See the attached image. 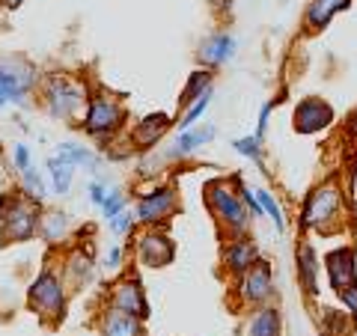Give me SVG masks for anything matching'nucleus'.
Wrapping results in <instances>:
<instances>
[{
  "label": "nucleus",
  "instance_id": "f257e3e1",
  "mask_svg": "<svg viewBox=\"0 0 357 336\" xmlns=\"http://www.w3.org/2000/svg\"><path fill=\"white\" fill-rule=\"evenodd\" d=\"M340 208V188L337 185H325V188H316L304 206V227H321L325 220L333 217V211Z\"/></svg>",
  "mask_w": 357,
  "mask_h": 336
},
{
  "label": "nucleus",
  "instance_id": "f03ea898",
  "mask_svg": "<svg viewBox=\"0 0 357 336\" xmlns=\"http://www.w3.org/2000/svg\"><path fill=\"white\" fill-rule=\"evenodd\" d=\"M30 84H33V72L27 69V66L3 60L0 63V107H3L6 102L21 98L30 89Z\"/></svg>",
  "mask_w": 357,
  "mask_h": 336
},
{
  "label": "nucleus",
  "instance_id": "7ed1b4c3",
  "mask_svg": "<svg viewBox=\"0 0 357 336\" xmlns=\"http://www.w3.org/2000/svg\"><path fill=\"white\" fill-rule=\"evenodd\" d=\"M331 119H333V110L328 102H321V98H307V102H301L295 107V128L301 134L321 131L325 125H331Z\"/></svg>",
  "mask_w": 357,
  "mask_h": 336
},
{
  "label": "nucleus",
  "instance_id": "20e7f679",
  "mask_svg": "<svg viewBox=\"0 0 357 336\" xmlns=\"http://www.w3.org/2000/svg\"><path fill=\"white\" fill-rule=\"evenodd\" d=\"M208 203L218 215L236 229H244L248 227V215H244V206L236 199V194H229L227 185H211L208 188Z\"/></svg>",
  "mask_w": 357,
  "mask_h": 336
},
{
  "label": "nucleus",
  "instance_id": "39448f33",
  "mask_svg": "<svg viewBox=\"0 0 357 336\" xmlns=\"http://www.w3.org/2000/svg\"><path fill=\"white\" fill-rule=\"evenodd\" d=\"M30 300H33V307L45 312V316H57V312L63 310L60 280L54 274H42L36 283H33V289H30Z\"/></svg>",
  "mask_w": 357,
  "mask_h": 336
},
{
  "label": "nucleus",
  "instance_id": "423d86ee",
  "mask_svg": "<svg viewBox=\"0 0 357 336\" xmlns=\"http://www.w3.org/2000/svg\"><path fill=\"white\" fill-rule=\"evenodd\" d=\"M328 277H331V286L337 289V292H342V289H349L357 283V271H354V253L351 250H333L328 253Z\"/></svg>",
  "mask_w": 357,
  "mask_h": 336
},
{
  "label": "nucleus",
  "instance_id": "0eeeda50",
  "mask_svg": "<svg viewBox=\"0 0 357 336\" xmlns=\"http://www.w3.org/2000/svg\"><path fill=\"white\" fill-rule=\"evenodd\" d=\"M48 105L54 116H72L77 105H81V89L72 86L69 81H51L48 86Z\"/></svg>",
  "mask_w": 357,
  "mask_h": 336
},
{
  "label": "nucleus",
  "instance_id": "6e6552de",
  "mask_svg": "<svg viewBox=\"0 0 357 336\" xmlns=\"http://www.w3.org/2000/svg\"><path fill=\"white\" fill-rule=\"evenodd\" d=\"M140 256L149 268H164V265L173 262L176 247H173L170 238H164V235H143L140 238Z\"/></svg>",
  "mask_w": 357,
  "mask_h": 336
},
{
  "label": "nucleus",
  "instance_id": "1a4fd4ad",
  "mask_svg": "<svg viewBox=\"0 0 357 336\" xmlns=\"http://www.w3.org/2000/svg\"><path fill=\"white\" fill-rule=\"evenodd\" d=\"M119 122H122V110H119V105L107 102V98L93 102V107H89V114H86V128L93 134H105L110 128H116Z\"/></svg>",
  "mask_w": 357,
  "mask_h": 336
},
{
  "label": "nucleus",
  "instance_id": "9d476101",
  "mask_svg": "<svg viewBox=\"0 0 357 336\" xmlns=\"http://www.w3.org/2000/svg\"><path fill=\"white\" fill-rule=\"evenodd\" d=\"M173 206H176V194H173V190H152V194H146L140 199L137 217L146 220V223L164 220V215H167V211H173Z\"/></svg>",
  "mask_w": 357,
  "mask_h": 336
},
{
  "label": "nucleus",
  "instance_id": "9b49d317",
  "mask_svg": "<svg viewBox=\"0 0 357 336\" xmlns=\"http://www.w3.org/2000/svg\"><path fill=\"white\" fill-rule=\"evenodd\" d=\"M36 229V217L27 206H13V211L3 217V238H13V241H24Z\"/></svg>",
  "mask_w": 357,
  "mask_h": 336
},
{
  "label": "nucleus",
  "instance_id": "f8f14e48",
  "mask_svg": "<svg viewBox=\"0 0 357 336\" xmlns=\"http://www.w3.org/2000/svg\"><path fill=\"white\" fill-rule=\"evenodd\" d=\"M114 307L122 310V312H131V316H149V304H146V298H143L140 292V286L137 283H122L116 289V298H114Z\"/></svg>",
  "mask_w": 357,
  "mask_h": 336
},
{
  "label": "nucleus",
  "instance_id": "ddd939ff",
  "mask_svg": "<svg viewBox=\"0 0 357 336\" xmlns=\"http://www.w3.org/2000/svg\"><path fill=\"white\" fill-rule=\"evenodd\" d=\"M241 292L248 300H262L271 295V271H268L265 262H256L250 268V274L244 277V283H241Z\"/></svg>",
  "mask_w": 357,
  "mask_h": 336
},
{
  "label": "nucleus",
  "instance_id": "4468645a",
  "mask_svg": "<svg viewBox=\"0 0 357 336\" xmlns=\"http://www.w3.org/2000/svg\"><path fill=\"white\" fill-rule=\"evenodd\" d=\"M345 6H349V0H312L307 9V24L312 30H321L333 15L342 13Z\"/></svg>",
  "mask_w": 357,
  "mask_h": 336
},
{
  "label": "nucleus",
  "instance_id": "2eb2a0df",
  "mask_svg": "<svg viewBox=\"0 0 357 336\" xmlns=\"http://www.w3.org/2000/svg\"><path fill=\"white\" fill-rule=\"evenodd\" d=\"M105 336H143V328L140 321L131 316V312H122V310H114L105 321Z\"/></svg>",
  "mask_w": 357,
  "mask_h": 336
},
{
  "label": "nucleus",
  "instance_id": "dca6fc26",
  "mask_svg": "<svg viewBox=\"0 0 357 336\" xmlns=\"http://www.w3.org/2000/svg\"><path fill=\"white\" fill-rule=\"evenodd\" d=\"M227 262L232 271H248L250 265H256V247L250 241H236L227 247Z\"/></svg>",
  "mask_w": 357,
  "mask_h": 336
},
{
  "label": "nucleus",
  "instance_id": "f3484780",
  "mask_svg": "<svg viewBox=\"0 0 357 336\" xmlns=\"http://www.w3.org/2000/svg\"><path fill=\"white\" fill-rule=\"evenodd\" d=\"M232 54V39L227 36V33H220V36L208 39L203 45V51H199V57H203L206 63H223Z\"/></svg>",
  "mask_w": 357,
  "mask_h": 336
},
{
  "label": "nucleus",
  "instance_id": "a211bd4d",
  "mask_svg": "<svg viewBox=\"0 0 357 336\" xmlns=\"http://www.w3.org/2000/svg\"><path fill=\"white\" fill-rule=\"evenodd\" d=\"M298 265H301V280H304V286H307V292L312 295L316 292V250L310 247V244H304L298 253Z\"/></svg>",
  "mask_w": 357,
  "mask_h": 336
},
{
  "label": "nucleus",
  "instance_id": "6ab92c4d",
  "mask_svg": "<svg viewBox=\"0 0 357 336\" xmlns=\"http://www.w3.org/2000/svg\"><path fill=\"white\" fill-rule=\"evenodd\" d=\"M250 333L253 336H277L280 333V316L274 310H259L256 319L250 321Z\"/></svg>",
  "mask_w": 357,
  "mask_h": 336
},
{
  "label": "nucleus",
  "instance_id": "aec40b11",
  "mask_svg": "<svg viewBox=\"0 0 357 336\" xmlns=\"http://www.w3.org/2000/svg\"><path fill=\"white\" fill-rule=\"evenodd\" d=\"M170 125V119H167L164 114H155V116H146L143 119V125L137 128V134H134V137H137L140 143H155L164 134V128Z\"/></svg>",
  "mask_w": 357,
  "mask_h": 336
},
{
  "label": "nucleus",
  "instance_id": "412c9836",
  "mask_svg": "<svg viewBox=\"0 0 357 336\" xmlns=\"http://www.w3.org/2000/svg\"><path fill=\"white\" fill-rule=\"evenodd\" d=\"M48 167H51V176H54V188H57V194H66L69 185H72V164H66L63 158H51Z\"/></svg>",
  "mask_w": 357,
  "mask_h": 336
},
{
  "label": "nucleus",
  "instance_id": "4be33fe9",
  "mask_svg": "<svg viewBox=\"0 0 357 336\" xmlns=\"http://www.w3.org/2000/svg\"><path fill=\"white\" fill-rule=\"evenodd\" d=\"M211 134H215L211 128H203V131H185L182 137H178V143H176V146H178L176 152H178V155H185V152H194L197 146H203L206 140H211Z\"/></svg>",
  "mask_w": 357,
  "mask_h": 336
},
{
  "label": "nucleus",
  "instance_id": "5701e85b",
  "mask_svg": "<svg viewBox=\"0 0 357 336\" xmlns=\"http://www.w3.org/2000/svg\"><path fill=\"white\" fill-rule=\"evenodd\" d=\"M253 194H256V199H259V206H262V208L268 211V215L274 217L277 229H283L286 223H283V211H280V206H277V199H274L271 194H268V190H253Z\"/></svg>",
  "mask_w": 357,
  "mask_h": 336
},
{
  "label": "nucleus",
  "instance_id": "b1692460",
  "mask_svg": "<svg viewBox=\"0 0 357 336\" xmlns=\"http://www.w3.org/2000/svg\"><path fill=\"white\" fill-rule=\"evenodd\" d=\"M206 107H208V89H206V93H203V96H199V98H197V102H194V107H191V110H188V116H185L182 122H178V125H182V128H191V125H194V122H197L199 116H203V110H206Z\"/></svg>",
  "mask_w": 357,
  "mask_h": 336
},
{
  "label": "nucleus",
  "instance_id": "393cba45",
  "mask_svg": "<svg viewBox=\"0 0 357 336\" xmlns=\"http://www.w3.org/2000/svg\"><path fill=\"white\" fill-rule=\"evenodd\" d=\"M60 158L66 164H84V161H89V152L81 149V146H72V143H66V146L60 149Z\"/></svg>",
  "mask_w": 357,
  "mask_h": 336
},
{
  "label": "nucleus",
  "instance_id": "a878e982",
  "mask_svg": "<svg viewBox=\"0 0 357 336\" xmlns=\"http://www.w3.org/2000/svg\"><path fill=\"white\" fill-rule=\"evenodd\" d=\"M206 84H208V77H206L203 72H197V75L191 77V84H188V89L182 93V98H178V102H182V105H188V102H191V98H194V93H197V89H199V86H206Z\"/></svg>",
  "mask_w": 357,
  "mask_h": 336
},
{
  "label": "nucleus",
  "instance_id": "bb28decb",
  "mask_svg": "<svg viewBox=\"0 0 357 336\" xmlns=\"http://www.w3.org/2000/svg\"><path fill=\"white\" fill-rule=\"evenodd\" d=\"M236 149L241 155H250V158H259V137H241L236 140Z\"/></svg>",
  "mask_w": 357,
  "mask_h": 336
},
{
  "label": "nucleus",
  "instance_id": "cd10ccee",
  "mask_svg": "<svg viewBox=\"0 0 357 336\" xmlns=\"http://www.w3.org/2000/svg\"><path fill=\"white\" fill-rule=\"evenodd\" d=\"M24 185H27V190H30L33 199H42V197H45V188H42V182H39V176H33L30 167L24 170Z\"/></svg>",
  "mask_w": 357,
  "mask_h": 336
},
{
  "label": "nucleus",
  "instance_id": "c85d7f7f",
  "mask_svg": "<svg viewBox=\"0 0 357 336\" xmlns=\"http://www.w3.org/2000/svg\"><path fill=\"white\" fill-rule=\"evenodd\" d=\"M66 229V220L63 215H48V220H45V232H48V238H57V232Z\"/></svg>",
  "mask_w": 357,
  "mask_h": 336
},
{
  "label": "nucleus",
  "instance_id": "c756f323",
  "mask_svg": "<svg viewBox=\"0 0 357 336\" xmlns=\"http://www.w3.org/2000/svg\"><path fill=\"white\" fill-rule=\"evenodd\" d=\"M340 298L349 304V310H351V316H357V283L354 286H349V289H342L340 292Z\"/></svg>",
  "mask_w": 357,
  "mask_h": 336
},
{
  "label": "nucleus",
  "instance_id": "7c9ffc66",
  "mask_svg": "<svg viewBox=\"0 0 357 336\" xmlns=\"http://www.w3.org/2000/svg\"><path fill=\"white\" fill-rule=\"evenodd\" d=\"M119 206H122V199H119V197H110V199H105V215H107V217H116Z\"/></svg>",
  "mask_w": 357,
  "mask_h": 336
},
{
  "label": "nucleus",
  "instance_id": "2f4dec72",
  "mask_svg": "<svg viewBox=\"0 0 357 336\" xmlns=\"http://www.w3.org/2000/svg\"><path fill=\"white\" fill-rule=\"evenodd\" d=\"M27 161H30V155L24 146H18L15 149V164H18V170H27Z\"/></svg>",
  "mask_w": 357,
  "mask_h": 336
},
{
  "label": "nucleus",
  "instance_id": "473e14b6",
  "mask_svg": "<svg viewBox=\"0 0 357 336\" xmlns=\"http://www.w3.org/2000/svg\"><path fill=\"white\" fill-rule=\"evenodd\" d=\"M89 197H93V203L105 206V190H102V185H93V188H89Z\"/></svg>",
  "mask_w": 357,
  "mask_h": 336
},
{
  "label": "nucleus",
  "instance_id": "72a5a7b5",
  "mask_svg": "<svg viewBox=\"0 0 357 336\" xmlns=\"http://www.w3.org/2000/svg\"><path fill=\"white\" fill-rule=\"evenodd\" d=\"M268 114H271V105H265V107H262V116H259V134H256V137H262V134H265V125H268Z\"/></svg>",
  "mask_w": 357,
  "mask_h": 336
},
{
  "label": "nucleus",
  "instance_id": "f704fd0d",
  "mask_svg": "<svg viewBox=\"0 0 357 336\" xmlns=\"http://www.w3.org/2000/svg\"><path fill=\"white\" fill-rule=\"evenodd\" d=\"M114 227H116L119 232H126V229H128V217H126V215H119V217L114 220Z\"/></svg>",
  "mask_w": 357,
  "mask_h": 336
},
{
  "label": "nucleus",
  "instance_id": "c9c22d12",
  "mask_svg": "<svg viewBox=\"0 0 357 336\" xmlns=\"http://www.w3.org/2000/svg\"><path fill=\"white\" fill-rule=\"evenodd\" d=\"M107 262H110V268H114L116 262H119V250L114 247V250H110V256H107Z\"/></svg>",
  "mask_w": 357,
  "mask_h": 336
},
{
  "label": "nucleus",
  "instance_id": "e433bc0d",
  "mask_svg": "<svg viewBox=\"0 0 357 336\" xmlns=\"http://www.w3.org/2000/svg\"><path fill=\"white\" fill-rule=\"evenodd\" d=\"M351 134H357V110H354V116H351Z\"/></svg>",
  "mask_w": 357,
  "mask_h": 336
},
{
  "label": "nucleus",
  "instance_id": "4c0bfd02",
  "mask_svg": "<svg viewBox=\"0 0 357 336\" xmlns=\"http://www.w3.org/2000/svg\"><path fill=\"white\" fill-rule=\"evenodd\" d=\"M6 6H18V3H24V0H3Z\"/></svg>",
  "mask_w": 357,
  "mask_h": 336
}]
</instances>
